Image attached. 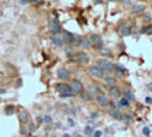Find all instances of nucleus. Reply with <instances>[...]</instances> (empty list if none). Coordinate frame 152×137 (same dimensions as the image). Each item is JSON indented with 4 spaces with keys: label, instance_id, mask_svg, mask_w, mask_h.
Listing matches in <instances>:
<instances>
[{
    "label": "nucleus",
    "instance_id": "1",
    "mask_svg": "<svg viewBox=\"0 0 152 137\" xmlns=\"http://www.w3.org/2000/svg\"><path fill=\"white\" fill-rule=\"evenodd\" d=\"M96 65L100 66V68L103 69V75H104V77L110 75V74L113 72V69H114V64L111 62V61H109V60H102V61H99Z\"/></svg>",
    "mask_w": 152,
    "mask_h": 137
},
{
    "label": "nucleus",
    "instance_id": "2",
    "mask_svg": "<svg viewBox=\"0 0 152 137\" xmlns=\"http://www.w3.org/2000/svg\"><path fill=\"white\" fill-rule=\"evenodd\" d=\"M131 31H132V26H131V23L128 21H124L121 23L118 26V34L121 37H127V35H130Z\"/></svg>",
    "mask_w": 152,
    "mask_h": 137
},
{
    "label": "nucleus",
    "instance_id": "3",
    "mask_svg": "<svg viewBox=\"0 0 152 137\" xmlns=\"http://www.w3.org/2000/svg\"><path fill=\"white\" fill-rule=\"evenodd\" d=\"M109 115L115 120H124V115L121 113V109L118 106H111L109 109Z\"/></svg>",
    "mask_w": 152,
    "mask_h": 137
},
{
    "label": "nucleus",
    "instance_id": "4",
    "mask_svg": "<svg viewBox=\"0 0 152 137\" xmlns=\"http://www.w3.org/2000/svg\"><path fill=\"white\" fill-rule=\"evenodd\" d=\"M69 85H71L72 92L76 93V95H77V93L85 92V86H83V83H82L80 81H79V79H73V81H72V82L69 83Z\"/></svg>",
    "mask_w": 152,
    "mask_h": 137
},
{
    "label": "nucleus",
    "instance_id": "5",
    "mask_svg": "<svg viewBox=\"0 0 152 137\" xmlns=\"http://www.w3.org/2000/svg\"><path fill=\"white\" fill-rule=\"evenodd\" d=\"M89 74L92 75L94 79H100V78H103V69L100 68V66L97 65H92L90 68H89Z\"/></svg>",
    "mask_w": 152,
    "mask_h": 137
},
{
    "label": "nucleus",
    "instance_id": "6",
    "mask_svg": "<svg viewBox=\"0 0 152 137\" xmlns=\"http://www.w3.org/2000/svg\"><path fill=\"white\" fill-rule=\"evenodd\" d=\"M48 28L51 30V33H52V34H58V33H61V31H62L61 24H59V21H58L56 18H54V20H51V21H49Z\"/></svg>",
    "mask_w": 152,
    "mask_h": 137
},
{
    "label": "nucleus",
    "instance_id": "7",
    "mask_svg": "<svg viewBox=\"0 0 152 137\" xmlns=\"http://www.w3.org/2000/svg\"><path fill=\"white\" fill-rule=\"evenodd\" d=\"M96 102H97V105L100 106V108H109V105H110L109 98H107V96H104L103 93L96 96Z\"/></svg>",
    "mask_w": 152,
    "mask_h": 137
},
{
    "label": "nucleus",
    "instance_id": "8",
    "mask_svg": "<svg viewBox=\"0 0 152 137\" xmlns=\"http://www.w3.org/2000/svg\"><path fill=\"white\" fill-rule=\"evenodd\" d=\"M56 91L61 93H66V92H72V89H71V85L69 83H65V82H59V83H56Z\"/></svg>",
    "mask_w": 152,
    "mask_h": 137
},
{
    "label": "nucleus",
    "instance_id": "9",
    "mask_svg": "<svg viewBox=\"0 0 152 137\" xmlns=\"http://www.w3.org/2000/svg\"><path fill=\"white\" fill-rule=\"evenodd\" d=\"M90 44L93 45V47H103V38L100 37V35H97V34H93L92 37H90Z\"/></svg>",
    "mask_w": 152,
    "mask_h": 137
},
{
    "label": "nucleus",
    "instance_id": "10",
    "mask_svg": "<svg viewBox=\"0 0 152 137\" xmlns=\"http://www.w3.org/2000/svg\"><path fill=\"white\" fill-rule=\"evenodd\" d=\"M18 120L21 124H27L28 122H30V113H28L27 110H20V113H18Z\"/></svg>",
    "mask_w": 152,
    "mask_h": 137
},
{
    "label": "nucleus",
    "instance_id": "11",
    "mask_svg": "<svg viewBox=\"0 0 152 137\" xmlns=\"http://www.w3.org/2000/svg\"><path fill=\"white\" fill-rule=\"evenodd\" d=\"M76 62H79V64H87L89 62V55L86 52H83V51L77 52L76 54Z\"/></svg>",
    "mask_w": 152,
    "mask_h": 137
},
{
    "label": "nucleus",
    "instance_id": "12",
    "mask_svg": "<svg viewBox=\"0 0 152 137\" xmlns=\"http://www.w3.org/2000/svg\"><path fill=\"white\" fill-rule=\"evenodd\" d=\"M58 78L62 79V81H68L71 78V72L68 71L66 68H59L58 69Z\"/></svg>",
    "mask_w": 152,
    "mask_h": 137
},
{
    "label": "nucleus",
    "instance_id": "13",
    "mask_svg": "<svg viewBox=\"0 0 152 137\" xmlns=\"http://www.w3.org/2000/svg\"><path fill=\"white\" fill-rule=\"evenodd\" d=\"M61 38H62V41H64V44H72V40H73V34L69 33V31H64Z\"/></svg>",
    "mask_w": 152,
    "mask_h": 137
},
{
    "label": "nucleus",
    "instance_id": "14",
    "mask_svg": "<svg viewBox=\"0 0 152 137\" xmlns=\"http://www.w3.org/2000/svg\"><path fill=\"white\" fill-rule=\"evenodd\" d=\"M123 93H124V98L127 99V100H130V102H134V100H135V96H134V93H132V91H131L130 88L123 89Z\"/></svg>",
    "mask_w": 152,
    "mask_h": 137
},
{
    "label": "nucleus",
    "instance_id": "15",
    "mask_svg": "<svg viewBox=\"0 0 152 137\" xmlns=\"http://www.w3.org/2000/svg\"><path fill=\"white\" fill-rule=\"evenodd\" d=\"M145 10V6L144 4H134L131 7V11H132V14H142Z\"/></svg>",
    "mask_w": 152,
    "mask_h": 137
},
{
    "label": "nucleus",
    "instance_id": "16",
    "mask_svg": "<svg viewBox=\"0 0 152 137\" xmlns=\"http://www.w3.org/2000/svg\"><path fill=\"white\" fill-rule=\"evenodd\" d=\"M51 41H52V44L56 45V47H62V45H64L62 38H61L59 35H56V34H52V35H51Z\"/></svg>",
    "mask_w": 152,
    "mask_h": 137
},
{
    "label": "nucleus",
    "instance_id": "17",
    "mask_svg": "<svg viewBox=\"0 0 152 137\" xmlns=\"http://www.w3.org/2000/svg\"><path fill=\"white\" fill-rule=\"evenodd\" d=\"M115 82H117V79L113 77H106V79H104V85L107 86V88H113V86H115Z\"/></svg>",
    "mask_w": 152,
    "mask_h": 137
},
{
    "label": "nucleus",
    "instance_id": "18",
    "mask_svg": "<svg viewBox=\"0 0 152 137\" xmlns=\"http://www.w3.org/2000/svg\"><path fill=\"white\" fill-rule=\"evenodd\" d=\"M79 47L80 48H90L92 47V44H90V40L87 38V37H82L80 38V43H79Z\"/></svg>",
    "mask_w": 152,
    "mask_h": 137
},
{
    "label": "nucleus",
    "instance_id": "19",
    "mask_svg": "<svg viewBox=\"0 0 152 137\" xmlns=\"http://www.w3.org/2000/svg\"><path fill=\"white\" fill-rule=\"evenodd\" d=\"M65 52H66V55L69 57L71 61H76V54H77V52H75V49L72 48V47H68V48L65 49Z\"/></svg>",
    "mask_w": 152,
    "mask_h": 137
},
{
    "label": "nucleus",
    "instance_id": "20",
    "mask_svg": "<svg viewBox=\"0 0 152 137\" xmlns=\"http://www.w3.org/2000/svg\"><path fill=\"white\" fill-rule=\"evenodd\" d=\"M120 93H121V91H120V88H117V86H113V88L109 89V95L111 98H118Z\"/></svg>",
    "mask_w": 152,
    "mask_h": 137
},
{
    "label": "nucleus",
    "instance_id": "21",
    "mask_svg": "<svg viewBox=\"0 0 152 137\" xmlns=\"http://www.w3.org/2000/svg\"><path fill=\"white\" fill-rule=\"evenodd\" d=\"M89 92L92 93V95H102V91H100V88H99L97 85H96V83H92V85H90V88H89Z\"/></svg>",
    "mask_w": 152,
    "mask_h": 137
},
{
    "label": "nucleus",
    "instance_id": "22",
    "mask_svg": "<svg viewBox=\"0 0 152 137\" xmlns=\"http://www.w3.org/2000/svg\"><path fill=\"white\" fill-rule=\"evenodd\" d=\"M117 106H118L120 109H121V108H128V106H130V100H127V99L123 96V98H120V102Z\"/></svg>",
    "mask_w": 152,
    "mask_h": 137
},
{
    "label": "nucleus",
    "instance_id": "23",
    "mask_svg": "<svg viewBox=\"0 0 152 137\" xmlns=\"http://www.w3.org/2000/svg\"><path fill=\"white\" fill-rule=\"evenodd\" d=\"M99 54L104 55V57H111V51L109 48H104V47H100L99 48Z\"/></svg>",
    "mask_w": 152,
    "mask_h": 137
},
{
    "label": "nucleus",
    "instance_id": "24",
    "mask_svg": "<svg viewBox=\"0 0 152 137\" xmlns=\"http://www.w3.org/2000/svg\"><path fill=\"white\" fill-rule=\"evenodd\" d=\"M14 112H16V108H14V105H9V106L6 108V115L10 116V115H13Z\"/></svg>",
    "mask_w": 152,
    "mask_h": 137
},
{
    "label": "nucleus",
    "instance_id": "25",
    "mask_svg": "<svg viewBox=\"0 0 152 137\" xmlns=\"http://www.w3.org/2000/svg\"><path fill=\"white\" fill-rule=\"evenodd\" d=\"M114 69H115V72H117V74H121V75H123V74H125V68L123 65H118V64H117V65H114Z\"/></svg>",
    "mask_w": 152,
    "mask_h": 137
},
{
    "label": "nucleus",
    "instance_id": "26",
    "mask_svg": "<svg viewBox=\"0 0 152 137\" xmlns=\"http://www.w3.org/2000/svg\"><path fill=\"white\" fill-rule=\"evenodd\" d=\"M80 95H82V99H83V100H90V99H92V93L89 92V91H86V92H82Z\"/></svg>",
    "mask_w": 152,
    "mask_h": 137
},
{
    "label": "nucleus",
    "instance_id": "27",
    "mask_svg": "<svg viewBox=\"0 0 152 137\" xmlns=\"http://www.w3.org/2000/svg\"><path fill=\"white\" fill-rule=\"evenodd\" d=\"M80 38H82V37H79V35H75V34H73V40H72V45H75V47H79V43H80Z\"/></svg>",
    "mask_w": 152,
    "mask_h": 137
},
{
    "label": "nucleus",
    "instance_id": "28",
    "mask_svg": "<svg viewBox=\"0 0 152 137\" xmlns=\"http://www.w3.org/2000/svg\"><path fill=\"white\" fill-rule=\"evenodd\" d=\"M75 95H76V93H73V92H66V93H61L59 96L62 99H68V98H73Z\"/></svg>",
    "mask_w": 152,
    "mask_h": 137
},
{
    "label": "nucleus",
    "instance_id": "29",
    "mask_svg": "<svg viewBox=\"0 0 152 137\" xmlns=\"http://www.w3.org/2000/svg\"><path fill=\"white\" fill-rule=\"evenodd\" d=\"M35 130H37V124H34V123H30V124H28L27 132H28V133H35Z\"/></svg>",
    "mask_w": 152,
    "mask_h": 137
},
{
    "label": "nucleus",
    "instance_id": "30",
    "mask_svg": "<svg viewBox=\"0 0 152 137\" xmlns=\"http://www.w3.org/2000/svg\"><path fill=\"white\" fill-rule=\"evenodd\" d=\"M142 31H144V33H147V34H151V33H152V26L144 27V28H142Z\"/></svg>",
    "mask_w": 152,
    "mask_h": 137
},
{
    "label": "nucleus",
    "instance_id": "31",
    "mask_svg": "<svg viewBox=\"0 0 152 137\" xmlns=\"http://www.w3.org/2000/svg\"><path fill=\"white\" fill-rule=\"evenodd\" d=\"M85 133H86V134H93V127L86 126L85 127Z\"/></svg>",
    "mask_w": 152,
    "mask_h": 137
},
{
    "label": "nucleus",
    "instance_id": "32",
    "mask_svg": "<svg viewBox=\"0 0 152 137\" xmlns=\"http://www.w3.org/2000/svg\"><path fill=\"white\" fill-rule=\"evenodd\" d=\"M44 122H45V123H51V122H52V117L49 115H45L44 116Z\"/></svg>",
    "mask_w": 152,
    "mask_h": 137
},
{
    "label": "nucleus",
    "instance_id": "33",
    "mask_svg": "<svg viewBox=\"0 0 152 137\" xmlns=\"http://www.w3.org/2000/svg\"><path fill=\"white\" fill-rule=\"evenodd\" d=\"M93 136L94 137H102V132H100V130H96V132H93Z\"/></svg>",
    "mask_w": 152,
    "mask_h": 137
},
{
    "label": "nucleus",
    "instance_id": "34",
    "mask_svg": "<svg viewBox=\"0 0 152 137\" xmlns=\"http://www.w3.org/2000/svg\"><path fill=\"white\" fill-rule=\"evenodd\" d=\"M99 116H100V115H99V113H96V112H93V113H92V115H90V117H92V119H93V120H94V119H97V117H99Z\"/></svg>",
    "mask_w": 152,
    "mask_h": 137
},
{
    "label": "nucleus",
    "instance_id": "35",
    "mask_svg": "<svg viewBox=\"0 0 152 137\" xmlns=\"http://www.w3.org/2000/svg\"><path fill=\"white\" fill-rule=\"evenodd\" d=\"M142 133H144L145 136H148V134H149V129H148V127H144V130H142Z\"/></svg>",
    "mask_w": 152,
    "mask_h": 137
},
{
    "label": "nucleus",
    "instance_id": "36",
    "mask_svg": "<svg viewBox=\"0 0 152 137\" xmlns=\"http://www.w3.org/2000/svg\"><path fill=\"white\" fill-rule=\"evenodd\" d=\"M33 1H39V0H21V3H33Z\"/></svg>",
    "mask_w": 152,
    "mask_h": 137
},
{
    "label": "nucleus",
    "instance_id": "37",
    "mask_svg": "<svg viewBox=\"0 0 152 137\" xmlns=\"http://www.w3.org/2000/svg\"><path fill=\"white\" fill-rule=\"evenodd\" d=\"M124 116H125L124 119H125V120H127V122H128V120H131V119H132V115H124Z\"/></svg>",
    "mask_w": 152,
    "mask_h": 137
},
{
    "label": "nucleus",
    "instance_id": "38",
    "mask_svg": "<svg viewBox=\"0 0 152 137\" xmlns=\"http://www.w3.org/2000/svg\"><path fill=\"white\" fill-rule=\"evenodd\" d=\"M42 122H44V117L38 116V117H37V123H42Z\"/></svg>",
    "mask_w": 152,
    "mask_h": 137
},
{
    "label": "nucleus",
    "instance_id": "39",
    "mask_svg": "<svg viewBox=\"0 0 152 137\" xmlns=\"http://www.w3.org/2000/svg\"><path fill=\"white\" fill-rule=\"evenodd\" d=\"M145 100H147V103H152V98H147Z\"/></svg>",
    "mask_w": 152,
    "mask_h": 137
},
{
    "label": "nucleus",
    "instance_id": "40",
    "mask_svg": "<svg viewBox=\"0 0 152 137\" xmlns=\"http://www.w3.org/2000/svg\"><path fill=\"white\" fill-rule=\"evenodd\" d=\"M149 18H151L149 16H144V20H147V21H149Z\"/></svg>",
    "mask_w": 152,
    "mask_h": 137
},
{
    "label": "nucleus",
    "instance_id": "41",
    "mask_svg": "<svg viewBox=\"0 0 152 137\" xmlns=\"http://www.w3.org/2000/svg\"><path fill=\"white\" fill-rule=\"evenodd\" d=\"M69 124H71V126H73V124H75V122L72 120V119H69Z\"/></svg>",
    "mask_w": 152,
    "mask_h": 137
},
{
    "label": "nucleus",
    "instance_id": "42",
    "mask_svg": "<svg viewBox=\"0 0 152 137\" xmlns=\"http://www.w3.org/2000/svg\"><path fill=\"white\" fill-rule=\"evenodd\" d=\"M64 137H71V136L69 134H64Z\"/></svg>",
    "mask_w": 152,
    "mask_h": 137
},
{
    "label": "nucleus",
    "instance_id": "43",
    "mask_svg": "<svg viewBox=\"0 0 152 137\" xmlns=\"http://www.w3.org/2000/svg\"><path fill=\"white\" fill-rule=\"evenodd\" d=\"M96 3H102V0H96Z\"/></svg>",
    "mask_w": 152,
    "mask_h": 137
},
{
    "label": "nucleus",
    "instance_id": "44",
    "mask_svg": "<svg viewBox=\"0 0 152 137\" xmlns=\"http://www.w3.org/2000/svg\"><path fill=\"white\" fill-rule=\"evenodd\" d=\"M52 137H55V136H52Z\"/></svg>",
    "mask_w": 152,
    "mask_h": 137
}]
</instances>
